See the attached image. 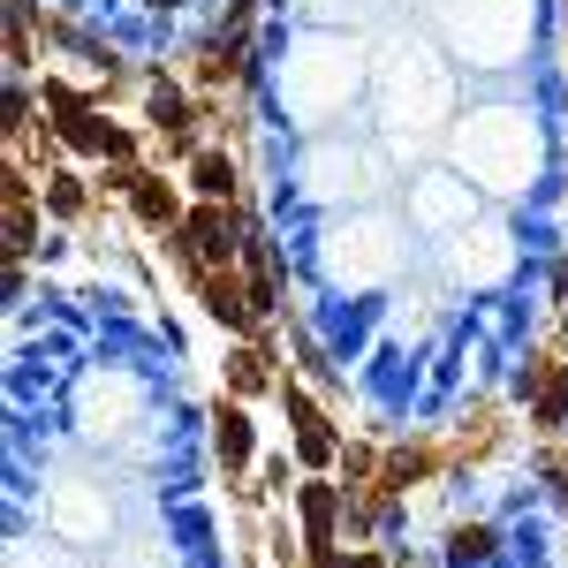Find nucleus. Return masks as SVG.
<instances>
[{
    "mask_svg": "<svg viewBox=\"0 0 568 568\" xmlns=\"http://www.w3.org/2000/svg\"><path fill=\"white\" fill-rule=\"evenodd\" d=\"M304 524H311V538L326 546V530H334V493H326V485H304Z\"/></svg>",
    "mask_w": 568,
    "mask_h": 568,
    "instance_id": "39448f33",
    "label": "nucleus"
},
{
    "mask_svg": "<svg viewBox=\"0 0 568 568\" xmlns=\"http://www.w3.org/2000/svg\"><path fill=\"white\" fill-rule=\"evenodd\" d=\"M122 190H130V205H136V220H144V227H175V220H182L160 175H136V168H130V175H122Z\"/></svg>",
    "mask_w": 568,
    "mask_h": 568,
    "instance_id": "f03ea898",
    "label": "nucleus"
},
{
    "mask_svg": "<svg viewBox=\"0 0 568 568\" xmlns=\"http://www.w3.org/2000/svg\"><path fill=\"white\" fill-rule=\"evenodd\" d=\"M288 417H296V439H304V455H311V463H326V455H334V433H326V417L311 409L304 394H288Z\"/></svg>",
    "mask_w": 568,
    "mask_h": 568,
    "instance_id": "7ed1b4c3",
    "label": "nucleus"
},
{
    "mask_svg": "<svg viewBox=\"0 0 568 568\" xmlns=\"http://www.w3.org/2000/svg\"><path fill=\"white\" fill-rule=\"evenodd\" d=\"M190 243H197V258H205V265H227V258H235V220L220 213V205L190 213Z\"/></svg>",
    "mask_w": 568,
    "mask_h": 568,
    "instance_id": "f257e3e1",
    "label": "nucleus"
},
{
    "mask_svg": "<svg viewBox=\"0 0 568 568\" xmlns=\"http://www.w3.org/2000/svg\"><path fill=\"white\" fill-rule=\"evenodd\" d=\"M53 213H84V190H77V175H53Z\"/></svg>",
    "mask_w": 568,
    "mask_h": 568,
    "instance_id": "1a4fd4ad",
    "label": "nucleus"
},
{
    "mask_svg": "<svg viewBox=\"0 0 568 568\" xmlns=\"http://www.w3.org/2000/svg\"><path fill=\"white\" fill-rule=\"evenodd\" d=\"M197 190H205V197H227V190H235V182H227V160H220V152H205V160H197Z\"/></svg>",
    "mask_w": 568,
    "mask_h": 568,
    "instance_id": "0eeeda50",
    "label": "nucleus"
},
{
    "mask_svg": "<svg viewBox=\"0 0 568 568\" xmlns=\"http://www.w3.org/2000/svg\"><path fill=\"white\" fill-rule=\"evenodd\" d=\"M227 372H235V387H243V394L265 387V356L258 349H235V356H227Z\"/></svg>",
    "mask_w": 568,
    "mask_h": 568,
    "instance_id": "423d86ee",
    "label": "nucleus"
},
{
    "mask_svg": "<svg viewBox=\"0 0 568 568\" xmlns=\"http://www.w3.org/2000/svg\"><path fill=\"white\" fill-rule=\"evenodd\" d=\"M182 114H190V106H182V91L152 84V122H160V130H182Z\"/></svg>",
    "mask_w": 568,
    "mask_h": 568,
    "instance_id": "6e6552de",
    "label": "nucleus"
},
{
    "mask_svg": "<svg viewBox=\"0 0 568 568\" xmlns=\"http://www.w3.org/2000/svg\"><path fill=\"white\" fill-rule=\"evenodd\" d=\"M220 455L227 463H251V417L243 409H220Z\"/></svg>",
    "mask_w": 568,
    "mask_h": 568,
    "instance_id": "20e7f679",
    "label": "nucleus"
}]
</instances>
